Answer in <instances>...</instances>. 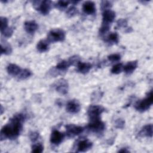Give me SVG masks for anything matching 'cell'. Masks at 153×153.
<instances>
[{
	"mask_svg": "<svg viewBox=\"0 0 153 153\" xmlns=\"http://www.w3.org/2000/svg\"><path fill=\"white\" fill-rule=\"evenodd\" d=\"M26 115L22 113H18L10 120L8 123L3 126L0 132L1 140L8 139H16L20 135L22 128L23 123L26 120Z\"/></svg>",
	"mask_w": 153,
	"mask_h": 153,
	"instance_id": "obj_1",
	"label": "cell"
},
{
	"mask_svg": "<svg viewBox=\"0 0 153 153\" xmlns=\"http://www.w3.org/2000/svg\"><path fill=\"white\" fill-rule=\"evenodd\" d=\"M153 102L152 91L151 90L147 94L146 97L142 100L137 101L134 105V108L139 112H144L151 106Z\"/></svg>",
	"mask_w": 153,
	"mask_h": 153,
	"instance_id": "obj_2",
	"label": "cell"
},
{
	"mask_svg": "<svg viewBox=\"0 0 153 153\" xmlns=\"http://www.w3.org/2000/svg\"><path fill=\"white\" fill-rule=\"evenodd\" d=\"M65 32L61 29H53L47 35V40L50 42L63 41L65 39Z\"/></svg>",
	"mask_w": 153,
	"mask_h": 153,
	"instance_id": "obj_3",
	"label": "cell"
},
{
	"mask_svg": "<svg viewBox=\"0 0 153 153\" xmlns=\"http://www.w3.org/2000/svg\"><path fill=\"white\" fill-rule=\"evenodd\" d=\"M87 128L96 134H102L105 129V124L100 118L90 120Z\"/></svg>",
	"mask_w": 153,
	"mask_h": 153,
	"instance_id": "obj_4",
	"label": "cell"
},
{
	"mask_svg": "<svg viewBox=\"0 0 153 153\" xmlns=\"http://www.w3.org/2000/svg\"><path fill=\"white\" fill-rule=\"evenodd\" d=\"M36 4H33L35 8L38 10L42 15L48 14L52 7V2L49 0H45L41 2L35 1Z\"/></svg>",
	"mask_w": 153,
	"mask_h": 153,
	"instance_id": "obj_5",
	"label": "cell"
},
{
	"mask_svg": "<svg viewBox=\"0 0 153 153\" xmlns=\"http://www.w3.org/2000/svg\"><path fill=\"white\" fill-rule=\"evenodd\" d=\"M93 146V143L87 139H80L75 144L76 152H84L90 150Z\"/></svg>",
	"mask_w": 153,
	"mask_h": 153,
	"instance_id": "obj_6",
	"label": "cell"
},
{
	"mask_svg": "<svg viewBox=\"0 0 153 153\" xmlns=\"http://www.w3.org/2000/svg\"><path fill=\"white\" fill-rule=\"evenodd\" d=\"M105 111V108L100 105H90L87 110V115L90 120L100 118L101 114Z\"/></svg>",
	"mask_w": 153,
	"mask_h": 153,
	"instance_id": "obj_7",
	"label": "cell"
},
{
	"mask_svg": "<svg viewBox=\"0 0 153 153\" xmlns=\"http://www.w3.org/2000/svg\"><path fill=\"white\" fill-rule=\"evenodd\" d=\"M65 127L66 133L68 137H74L80 134L84 131V128L82 127L73 124H68Z\"/></svg>",
	"mask_w": 153,
	"mask_h": 153,
	"instance_id": "obj_8",
	"label": "cell"
},
{
	"mask_svg": "<svg viewBox=\"0 0 153 153\" xmlns=\"http://www.w3.org/2000/svg\"><path fill=\"white\" fill-rule=\"evenodd\" d=\"M54 87L56 91L65 95L68 92L69 84L65 79L61 78L54 83Z\"/></svg>",
	"mask_w": 153,
	"mask_h": 153,
	"instance_id": "obj_9",
	"label": "cell"
},
{
	"mask_svg": "<svg viewBox=\"0 0 153 153\" xmlns=\"http://www.w3.org/2000/svg\"><path fill=\"white\" fill-rule=\"evenodd\" d=\"M65 134L57 130H53L50 136V142L55 145H58L62 142Z\"/></svg>",
	"mask_w": 153,
	"mask_h": 153,
	"instance_id": "obj_10",
	"label": "cell"
},
{
	"mask_svg": "<svg viewBox=\"0 0 153 153\" xmlns=\"http://www.w3.org/2000/svg\"><path fill=\"white\" fill-rule=\"evenodd\" d=\"M66 109L69 113L76 114L81 109V105L77 100L73 99L68 102Z\"/></svg>",
	"mask_w": 153,
	"mask_h": 153,
	"instance_id": "obj_11",
	"label": "cell"
},
{
	"mask_svg": "<svg viewBox=\"0 0 153 153\" xmlns=\"http://www.w3.org/2000/svg\"><path fill=\"white\" fill-rule=\"evenodd\" d=\"M115 18V13L109 9L103 11L102 13V23L111 25Z\"/></svg>",
	"mask_w": 153,
	"mask_h": 153,
	"instance_id": "obj_12",
	"label": "cell"
},
{
	"mask_svg": "<svg viewBox=\"0 0 153 153\" xmlns=\"http://www.w3.org/2000/svg\"><path fill=\"white\" fill-rule=\"evenodd\" d=\"M82 10L85 14L88 15L94 14L96 12L94 3L93 1H90L84 2L82 4Z\"/></svg>",
	"mask_w": 153,
	"mask_h": 153,
	"instance_id": "obj_13",
	"label": "cell"
},
{
	"mask_svg": "<svg viewBox=\"0 0 153 153\" xmlns=\"http://www.w3.org/2000/svg\"><path fill=\"white\" fill-rule=\"evenodd\" d=\"M24 27L26 32L29 34L34 33L38 29V26L34 20H29L25 22Z\"/></svg>",
	"mask_w": 153,
	"mask_h": 153,
	"instance_id": "obj_14",
	"label": "cell"
},
{
	"mask_svg": "<svg viewBox=\"0 0 153 153\" xmlns=\"http://www.w3.org/2000/svg\"><path fill=\"white\" fill-rule=\"evenodd\" d=\"M152 124H149L144 126L138 133V136L140 137H152Z\"/></svg>",
	"mask_w": 153,
	"mask_h": 153,
	"instance_id": "obj_15",
	"label": "cell"
},
{
	"mask_svg": "<svg viewBox=\"0 0 153 153\" xmlns=\"http://www.w3.org/2000/svg\"><path fill=\"white\" fill-rule=\"evenodd\" d=\"M77 71L81 74H87L92 68V65L89 63H85L79 61L77 64Z\"/></svg>",
	"mask_w": 153,
	"mask_h": 153,
	"instance_id": "obj_16",
	"label": "cell"
},
{
	"mask_svg": "<svg viewBox=\"0 0 153 153\" xmlns=\"http://www.w3.org/2000/svg\"><path fill=\"white\" fill-rule=\"evenodd\" d=\"M137 67V61L133 60L127 62L124 66H123V70L127 74H130L133 73Z\"/></svg>",
	"mask_w": 153,
	"mask_h": 153,
	"instance_id": "obj_17",
	"label": "cell"
},
{
	"mask_svg": "<svg viewBox=\"0 0 153 153\" xmlns=\"http://www.w3.org/2000/svg\"><path fill=\"white\" fill-rule=\"evenodd\" d=\"M50 47V42L47 39L40 40L37 45L36 49L40 53H44L48 50Z\"/></svg>",
	"mask_w": 153,
	"mask_h": 153,
	"instance_id": "obj_18",
	"label": "cell"
},
{
	"mask_svg": "<svg viewBox=\"0 0 153 153\" xmlns=\"http://www.w3.org/2000/svg\"><path fill=\"white\" fill-rule=\"evenodd\" d=\"M7 72L12 76H18L19 74L20 73L22 69L18 65L14 64V63H10L7 66Z\"/></svg>",
	"mask_w": 153,
	"mask_h": 153,
	"instance_id": "obj_19",
	"label": "cell"
},
{
	"mask_svg": "<svg viewBox=\"0 0 153 153\" xmlns=\"http://www.w3.org/2000/svg\"><path fill=\"white\" fill-rule=\"evenodd\" d=\"M12 52V47L11 45L5 40H1V54L8 55Z\"/></svg>",
	"mask_w": 153,
	"mask_h": 153,
	"instance_id": "obj_20",
	"label": "cell"
},
{
	"mask_svg": "<svg viewBox=\"0 0 153 153\" xmlns=\"http://www.w3.org/2000/svg\"><path fill=\"white\" fill-rule=\"evenodd\" d=\"M71 63L69 60H62L55 67V69L59 71H66L70 66H71Z\"/></svg>",
	"mask_w": 153,
	"mask_h": 153,
	"instance_id": "obj_21",
	"label": "cell"
},
{
	"mask_svg": "<svg viewBox=\"0 0 153 153\" xmlns=\"http://www.w3.org/2000/svg\"><path fill=\"white\" fill-rule=\"evenodd\" d=\"M106 41L110 44H118L119 42V36L117 32L110 33L107 38Z\"/></svg>",
	"mask_w": 153,
	"mask_h": 153,
	"instance_id": "obj_22",
	"label": "cell"
},
{
	"mask_svg": "<svg viewBox=\"0 0 153 153\" xmlns=\"http://www.w3.org/2000/svg\"><path fill=\"white\" fill-rule=\"evenodd\" d=\"M32 72L28 69H22L20 73L18 75V77L20 79H25L29 78L32 75Z\"/></svg>",
	"mask_w": 153,
	"mask_h": 153,
	"instance_id": "obj_23",
	"label": "cell"
},
{
	"mask_svg": "<svg viewBox=\"0 0 153 153\" xmlns=\"http://www.w3.org/2000/svg\"><path fill=\"white\" fill-rule=\"evenodd\" d=\"M123 69V66L121 63H118L114 65L111 70V72L113 74H119Z\"/></svg>",
	"mask_w": 153,
	"mask_h": 153,
	"instance_id": "obj_24",
	"label": "cell"
},
{
	"mask_svg": "<svg viewBox=\"0 0 153 153\" xmlns=\"http://www.w3.org/2000/svg\"><path fill=\"white\" fill-rule=\"evenodd\" d=\"M44 150V146L41 143H34L32 146V152L41 153Z\"/></svg>",
	"mask_w": 153,
	"mask_h": 153,
	"instance_id": "obj_25",
	"label": "cell"
},
{
	"mask_svg": "<svg viewBox=\"0 0 153 153\" xmlns=\"http://www.w3.org/2000/svg\"><path fill=\"white\" fill-rule=\"evenodd\" d=\"M78 13V9L75 6L70 7L66 11V14L69 17H73Z\"/></svg>",
	"mask_w": 153,
	"mask_h": 153,
	"instance_id": "obj_26",
	"label": "cell"
},
{
	"mask_svg": "<svg viewBox=\"0 0 153 153\" xmlns=\"http://www.w3.org/2000/svg\"><path fill=\"white\" fill-rule=\"evenodd\" d=\"M13 29L12 27H8L7 28H6L5 29H4L3 31L1 32V34L5 38H9L10 36H11V35L13 33Z\"/></svg>",
	"mask_w": 153,
	"mask_h": 153,
	"instance_id": "obj_27",
	"label": "cell"
},
{
	"mask_svg": "<svg viewBox=\"0 0 153 153\" xmlns=\"http://www.w3.org/2000/svg\"><path fill=\"white\" fill-rule=\"evenodd\" d=\"M69 3L70 2L69 1H59L57 2L56 6L59 9H65L68 6Z\"/></svg>",
	"mask_w": 153,
	"mask_h": 153,
	"instance_id": "obj_28",
	"label": "cell"
},
{
	"mask_svg": "<svg viewBox=\"0 0 153 153\" xmlns=\"http://www.w3.org/2000/svg\"><path fill=\"white\" fill-rule=\"evenodd\" d=\"M109 27H110V25H109L102 23L101 27L99 29V33L101 35L106 34L108 32V30L109 29Z\"/></svg>",
	"mask_w": 153,
	"mask_h": 153,
	"instance_id": "obj_29",
	"label": "cell"
},
{
	"mask_svg": "<svg viewBox=\"0 0 153 153\" xmlns=\"http://www.w3.org/2000/svg\"><path fill=\"white\" fill-rule=\"evenodd\" d=\"M112 7V3L110 1H103L101 2L100 7L101 9L104 11L106 10H109Z\"/></svg>",
	"mask_w": 153,
	"mask_h": 153,
	"instance_id": "obj_30",
	"label": "cell"
},
{
	"mask_svg": "<svg viewBox=\"0 0 153 153\" xmlns=\"http://www.w3.org/2000/svg\"><path fill=\"white\" fill-rule=\"evenodd\" d=\"M1 32L8 27V19L5 17H1Z\"/></svg>",
	"mask_w": 153,
	"mask_h": 153,
	"instance_id": "obj_31",
	"label": "cell"
},
{
	"mask_svg": "<svg viewBox=\"0 0 153 153\" xmlns=\"http://www.w3.org/2000/svg\"><path fill=\"white\" fill-rule=\"evenodd\" d=\"M108 59L109 61L113 62H118L121 59V56L118 53L112 54H110L108 56Z\"/></svg>",
	"mask_w": 153,
	"mask_h": 153,
	"instance_id": "obj_32",
	"label": "cell"
},
{
	"mask_svg": "<svg viewBox=\"0 0 153 153\" xmlns=\"http://www.w3.org/2000/svg\"><path fill=\"white\" fill-rule=\"evenodd\" d=\"M125 125V121L122 118H118L115 121V126L118 128H123Z\"/></svg>",
	"mask_w": 153,
	"mask_h": 153,
	"instance_id": "obj_33",
	"label": "cell"
},
{
	"mask_svg": "<svg viewBox=\"0 0 153 153\" xmlns=\"http://www.w3.org/2000/svg\"><path fill=\"white\" fill-rule=\"evenodd\" d=\"M117 27L119 28H121V27L126 28L127 26V21L126 19H120L117 22Z\"/></svg>",
	"mask_w": 153,
	"mask_h": 153,
	"instance_id": "obj_34",
	"label": "cell"
},
{
	"mask_svg": "<svg viewBox=\"0 0 153 153\" xmlns=\"http://www.w3.org/2000/svg\"><path fill=\"white\" fill-rule=\"evenodd\" d=\"M39 137V134L37 131H31L29 133V138L33 142L36 141Z\"/></svg>",
	"mask_w": 153,
	"mask_h": 153,
	"instance_id": "obj_35",
	"label": "cell"
},
{
	"mask_svg": "<svg viewBox=\"0 0 153 153\" xmlns=\"http://www.w3.org/2000/svg\"><path fill=\"white\" fill-rule=\"evenodd\" d=\"M118 152H129V151L126 148H122L118 151Z\"/></svg>",
	"mask_w": 153,
	"mask_h": 153,
	"instance_id": "obj_36",
	"label": "cell"
},
{
	"mask_svg": "<svg viewBox=\"0 0 153 153\" xmlns=\"http://www.w3.org/2000/svg\"><path fill=\"white\" fill-rule=\"evenodd\" d=\"M72 3H73L74 4H77L78 2H79V1H73L71 2Z\"/></svg>",
	"mask_w": 153,
	"mask_h": 153,
	"instance_id": "obj_37",
	"label": "cell"
},
{
	"mask_svg": "<svg viewBox=\"0 0 153 153\" xmlns=\"http://www.w3.org/2000/svg\"><path fill=\"white\" fill-rule=\"evenodd\" d=\"M2 113H3V107H2V106H1V114L2 115Z\"/></svg>",
	"mask_w": 153,
	"mask_h": 153,
	"instance_id": "obj_38",
	"label": "cell"
}]
</instances>
